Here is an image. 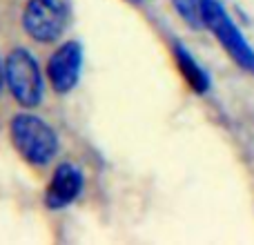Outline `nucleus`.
Returning a JSON list of instances; mask_svg holds the SVG:
<instances>
[{
    "label": "nucleus",
    "mask_w": 254,
    "mask_h": 245,
    "mask_svg": "<svg viewBox=\"0 0 254 245\" xmlns=\"http://www.w3.org/2000/svg\"><path fill=\"white\" fill-rule=\"evenodd\" d=\"M205 2L207 0H172L181 18L194 29L205 27Z\"/></svg>",
    "instance_id": "8"
},
{
    "label": "nucleus",
    "mask_w": 254,
    "mask_h": 245,
    "mask_svg": "<svg viewBox=\"0 0 254 245\" xmlns=\"http://www.w3.org/2000/svg\"><path fill=\"white\" fill-rule=\"evenodd\" d=\"M83 189V174H80L78 167L69 165H61L54 172L52 181L47 185V194H45V203L52 210H61V207L69 205L76 196Z\"/></svg>",
    "instance_id": "6"
},
{
    "label": "nucleus",
    "mask_w": 254,
    "mask_h": 245,
    "mask_svg": "<svg viewBox=\"0 0 254 245\" xmlns=\"http://www.w3.org/2000/svg\"><path fill=\"white\" fill-rule=\"evenodd\" d=\"M67 13L58 0H29L22 13L25 31L38 43H52L63 34Z\"/></svg>",
    "instance_id": "4"
},
{
    "label": "nucleus",
    "mask_w": 254,
    "mask_h": 245,
    "mask_svg": "<svg viewBox=\"0 0 254 245\" xmlns=\"http://www.w3.org/2000/svg\"><path fill=\"white\" fill-rule=\"evenodd\" d=\"M174 56H176V62H179L181 74L185 76V80L190 83V87H192L194 92H198V94L205 92V89L210 87V78H207L205 71L196 65V61H194V58L190 56L183 47H179V45L174 47Z\"/></svg>",
    "instance_id": "7"
},
{
    "label": "nucleus",
    "mask_w": 254,
    "mask_h": 245,
    "mask_svg": "<svg viewBox=\"0 0 254 245\" xmlns=\"http://www.w3.org/2000/svg\"><path fill=\"white\" fill-rule=\"evenodd\" d=\"M9 131H11V143L16 145V149L25 161L34 163V165H45L56 156V131L38 116L18 114L16 119H11Z\"/></svg>",
    "instance_id": "1"
},
{
    "label": "nucleus",
    "mask_w": 254,
    "mask_h": 245,
    "mask_svg": "<svg viewBox=\"0 0 254 245\" xmlns=\"http://www.w3.org/2000/svg\"><path fill=\"white\" fill-rule=\"evenodd\" d=\"M4 78L13 98L25 107H36L43 96V78L34 56L27 49H13L4 62Z\"/></svg>",
    "instance_id": "2"
},
{
    "label": "nucleus",
    "mask_w": 254,
    "mask_h": 245,
    "mask_svg": "<svg viewBox=\"0 0 254 245\" xmlns=\"http://www.w3.org/2000/svg\"><path fill=\"white\" fill-rule=\"evenodd\" d=\"M2 80H4V67L0 65V87H2Z\"/></svg>",
    "instance_id": "9"
},
{
    "label": "nucleus",
    "mask_w": 254,
    "mask_h": 245,
    "mask_svg": "<svg viewBox=\"0 0 254 245\" xmlns=\"http://www.w3.org/2000/svg\"><path fill=\"white\" fill-rule=\"evenodd\" d=\"M80 61H83V52H80L78 43H65L52 54L47 74H49V83H52V87L56 92L65 94L78 83Z\"/></svg>",
    "instance_id": "5"
},
{
    "label": "nucleus",
    "mask_w": 254,
    "mask_h": 245,
    "mask_svg": "<svg viewBox=\"0 0 254 245\" xmlns=\"http://www.w3.org/2000/svg\"><path fill=\"white\" fill-rule=\"evenodd\" d=\"M205 27H210L212 34L219 38L223 49L243 67V69L254 74V49L248 45L239 27L230 20L225 9L221 7L216 0H207L205 2Z\"/></svg>",
    "instance_id": "3"
}]
</instances>
